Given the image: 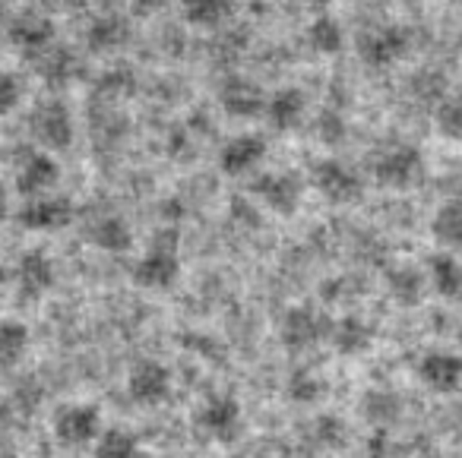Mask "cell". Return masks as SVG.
I'll list each match as a JSON object with an SVG mask.
<instances>
[{
    "label": "cell",
    "instance_id": "6da1fadb",
    "mask_svg": "<svg viewBox=\"0 0 462 458\" xmlns=\"http://www.w3.org/2000/svg\"><path fill=\"white\" fill-rule=\"evenodd\" d=\"M193 430L209 439V443H235L241 436V430H245V408L228 392L206 395L197 405V411H193Z\"/></svg>",
    "mask_w": 462,
    "mask_h": 458
},
{
    "label": "cell",
    "instance_id": "7a4b0ae2",
    "mask_svg": "<svg viewBox=\"0 0 462 458\" xmlns=\"http://www.w3.org/2000/svg\"><path fill=\"white\" fill-rule=\"evenodd\" d=\"M371 174L380 187L390 190H409L424 178V155L418 146L409 142H396V146L380 149L371 159Z\"/></svg>",
    "mask_w": 462,
    "mask_h": 458
},
{
    "label": "cell",
    "instance_id": "3957f363",
    "mask_svg": "<svg viewBox=\"0 0 462 458\" xmlns=\"http://www.w3.org/2000/svg\"><path fill=\"white\" fill-rule=\"evenodd\" d=\"M329 329H333V319L323 316L314 307L301 304L285 310L282 323H279V342L289 354H308L317 344L329 342Z\"/></svg>",
    "mask_w": 462,
    "mask_h": 458
},
{
    "label": "cell",
    "instance_id": "277c9868",
    "mask_svg": "<svg viewBox=\"0 0 462 458\" xmlns=\"http://www.w3.org/2000/svg\"><path fill=\"white\" fill-rule=\"evenodd\" d=\"M54 439H58L64 449H86V445H96V439L102 436V411L89 401H70V405H60L54 411L51 420Z\"/></svg>",
    "mask_w": 462,
    "mask_h": 458
},
{
    "label": "cell",
    "instance_id": "5b68a950",
    "mask_svg": "<svg viewBox=\"0 0 462 458\" xmlns=\"http://www.w3.org/2000/svg\"><path fill=\"white\" fill-rule=\"evenodd\" d=\"M411 51V32L396 23H386L358 39V58L365 60L371 70H390V67L402 64Z\"/></svg>",
    "mask_w": 462,
    "mask_h": 458
},
{
    "label": "cell",
    "instance_id": "8992f818",
    "mask_svg": "<svg viewBox=\"0 0 462 458\" xmlns=\"http://www.w3.org/2000/svg\"><path fill=\"white\" fill-rule=\"evenodd\" d=\"M29 130L45 152H64V149H70L77 124L60 98H45L42 105H35L32 117H29Z\"/></svg>",
    "mask_w": 462,
    "mask_h": 458
},
{
    "label": "cell",
    "instance_id": "52a82bcc",
    "mask_svg": "<svg viewBox=\"0 0 462 458\" xmlns=\"http://www.w3.org/2000/svg\"><path fill=\"white\" fill-rule=\"evenodd\" d=\"M180 279V256L178 247L168 241H152V247L136 260L134 266V285L143 291H168Z\"/></svg>",
    "mask_w": 462,
    "mask_h": 458
},
{
    "label": "cell",
    "instance_id": "ba28073f",
    "mask_svg": "<svg viewBox=\"0 0 462 458\" xmlns=\"http://www.w3.org/2000/svg\"><path fill=\"white\" fill-rule=\"evenodd\" d=\"M77 218V206L64 193H45V197L26 199L16 212L20 228L35 231V234H51V231H64Z\"/></svg>",
    "mask_w": 462,
    "mask_h": 458
},
{
    "label": "cell",
    "instance_id": "9c48e42d",
    "mask_svg": "<svg viewBox=\"0 0 462 458\" xmlns=\"http://www.w3.org/2000/svg\"><path fill=\"white\" fill-rule=\"evenodd\" d=\"M310 184H314V190L333 206H352V203H358L361 193H365L361 174L339 159L317 161L314 174H310Z\"/></svg>",
    "mask_w": 462,
    "mask_h": 458
},
{
    "label": "cell",
    "instance_id": "30bf717a",
    "mask_svg": "<svg viewBox=\"0 0 462 458\" xmlns=\"http://www.w3.org/2000/svg\"><path fill=\"white\" fill-rule=\"evenodd\" d=\"M171 389H174V376L171 370L165 367L162 361H136L127 373V395L134 405L140 408H159L171 398Z\"/></svg>",
    "mask_w": 462,
    "mask_h": 458
},
{
    "label": "cell",
    "instance_id": "8fae6325",
    "mask_svg": "<svg viewBox=\"0 0 462 458\" xmlns=\"http://www.w3.org/2000/svg\"><path fill=\"white\" fill-rule=\"evenodd\" d=\"M251 190L266 209L276 212V215H282V218L295 215V212L301 209V199H304V184L295 171H263L254 178Z\"/></svg>",
    "mask_w": 462,
    "mask_h": 458
},
{
    "label": "cell",
    "instance_id": "7c38bea8",
    "mask_svg": "<svg viewBox=\"0 0 462 458\" xmlns=\"http://www.w3.org/2000/svg\"><path fill=\"white\" fill-rule=\"evenodd\" d=\"M415 376L428 392L453 395L462 389V354L449 348H428L415 363Z\"/></svg>",
    "mask_w": 462,
    "mask_h": 458
},
{
    "label": "cell",
    "instance_id": "4fadbf2b",
    "mask_svg": "<svg viewBox=\"0 0 462 458\" xmlns=\"http://www.w3.org/2000/svg\"><path fill=\"white\" fill-rule=\"evenodd\" d=\"M16 291L23 300H42L54 285H58V266L45 250H26V253L16 260L14 269Z\"/></svg>",
    "mask_w": 462,
    "mask_h": 458
},
{
    "label": "cell",
    "instance_id": "5bb4252c",
    "mask_svg": "<svg viewBox=\"0 0 462 458\" xmlns=\"http://www.w3.org/2000/svg\"><path fill=\"white\" fill-rule=\"evenodd\" d=\"M266 152H270V146H266L263 136L238 133L222 142V149H218V168H222V174H228V178H245V174L257 171V168L263 165Z\"/></svg>",
    "mask_w": 462,
    "mask_h": 458
},
{
    "label": "cell",
    "instance_id": "9a60e30c",
    "mask_svg": "<svg viewBox=\"0 0 462 458\" xmlns=\"http://www.w3.org/2000/svg\"><path fill=\"white\" fill-rule=\"evenodd\" d=\"M60 180V165L54 161L51 152H32L16 165V178L14 187L23 199H35V197H45L58 187Z\"/></svg>",
    "mask_w": 462,
    "mask_h": 458
},
{
    "label": "cell",
    "instance_id": "2e32d148",
    "mask_svg": "<svg viewBox=\"0 0 462 458\" xmlns=\"http://www.w3.org/2000/svg\"><path fill=\"white\" fill-rule=\"evenodd\" d=\"M7 35H10V41H14V48H20L23 54H35V58H39L42 51H48V48L54 45L58 29H54V23L48 20L45 14H39V10H23L20 16L10 20Z\"/></svg>",
    "mask_w": 462,
    "mask_h": 458
},
{
    "label": "cell",
    "instance_id": "e0dca14e",
    "mask_svg": "<svg viewBox=\"0 0 462 458\" xmlns=\"http://www.w3.org/2000/svg\"><path fill=\"white\" fill-rule=\"evenodd\" d=\"M218 105L228 117H238V121H251L260 111L266 108V96L260 89V83L247 77H228L218 86Z\"/></svg>",
    "mask_w": 462,
    "mask_h": 458
},
{
    "label": "cell",
    "instance_id": "ac0fdd59",
    "mask_svg": "<svg viewBox=\"0 0 462 458\" xmlns=\"http://www.w3.org/2000/svg\"><path fill=\"white\" fill-rule=\"evenodd\" d=\"M263 114L276 133H295L304 124V114H308V96L298 86H282L266 98Z\"/></svg>",
    "mask_w": 462,
    "mask_h": 458
},
{
    "label": "cell",
    "instance_id": "d6986e66",
    "mask_svg": "<svg viewBox=\"0 0 462 458\" xmlns=\"http://www.w3.org/2000/svg\"><path fill=\"white\" fill-rule=\"evenodd\" d=\"M329 344H333V351L339 357H361L374 344V325L358 313H346V316L333 319Z\"/></svg>",
    "mask_w": 462,
    "mask_h": 458
},
{
    "label": "cell",
    "instance_id": "ffe728a7",
    "mask_svg": "<svg viewBox=\"0 0 462 458\" xmlns=\"http://www.w3.org/2000/svg\"><path fill=\"white\" fill-rule=\"evenodd\" d=\"M428 285L447 304H462V260L456 253H434L428 260Z\"/></svg>",
    "mask_w": 462,
    "mask_h": 458
},
{
    "label": "cell",
    "instance_id": "44dd1931",
    "mask_svg": "<svg viewBox=\"0 0 462 458\" xmlns=\"http://www.w3.org/2000/svg\"><path fill=\"white\" fill-rule=\"evenodd\" d=\"M402 395L393 392V389H367L365 395H361V414H365V420L371 426H377V430H386V426H393L399 417H402Z\"/></svg>",
    "mask_w": 462,
    "mask_h": 458
},
{
    "label": "cell",
    "instance_id": "7402d4cb",
    "mask_svg": "<svg viewBox=\"0 0 462 458\" xmlns=\"http://www.w3.org/2000/svg\"><path fill=\"white\" fill-rule=\"evenodd\" d=\"M127 39H130V26L117 14L96 16V20L89 23V29H86V45L96 54L117 51V48L127 45Z\"/></svg>",
    "mask_w": 462,
    "mask_h": 458
},
{
    "label": "cell",
    "instance_id": "603a6c76",
    "mask_svg": "<svg viewBox=\"0 0 462 458\" xmlns=\"http://www.w3.org/2000/svg\"><path fill=\"white\" fill-rule=\"evenodd\" d=\"M430 237H434L447 253H462V203L459 199H449V203L437 206L434 218H430Z\"/></svg>",
    "mask_w": 462,
    "mask_h": 458
},
{
    "label": "cell",
    "instance_id": "cb8c5ba5",
    "mask_svg": "<svg viewBox=\"0 0 462 458\" xmlns=\"http://www.w3.org/2000/svg\"><path fill=\"white\" fill-rule=\"evenodd\" d=\"M89 243L105 253H124L134 243V231L121 215H98L89 224Z\"/></svg>",
    "mask_w": 462,
    "mask_h": 458
},
{
    "label": "cell",
    "instance_id": "d4e9b609",
    "mask_svg": "<svg viewBox=\"0 0 462 458\" xmlns=\"http://www.w3.org/2000/svg\"><path fill=\"white\" fill-rule=\"evenodd\" d=\"M32 332L23 319H0V370H14L26 361Z\"/></svg>",
    "mask_w": 462,
    "mask_h": 458
},
{
    "label": "cell",
    "instance_id": "484cf974",
    "mask_svg": "<svg viewBox=\"0 0 462 458\" xmlns=\"http://www.w3.org/2000/svg\"><path fill=\"white\" fill-rule=\"evenodd\" d=\"M178 10L187 26L193 29H218L235 14L231 0H178Z\"/></svg>",
    "mask_w": 462,
    "mask_h": 458
},
{
    "label": "cell",
    "instance_id": "4316f807",
    "mask_svg": "<svg viewBox=\"0 0 462 458\" xmlns=\"http://www.w3.org/2000/svg\"><path fill=\"white\" fill-rule=\"evenodd\" d=\"M424 285H428L424 275L418 272L415 266H409V262H399V266H393L390 272H386V291H390V298L396 300L399 307L421 304Z\"/></svg>",
    "mask_w": 462,
    "mask_h": 458
},
{
    "label": "cell",
    "instance_id": "83f0119b",
    "mask_svg": "<svg viewBox=\"0 0 462 458\" xmlns=\"http://www.w3.org/2000/svg\"><path fill=\"white\" fill-rule=\"evenodd\" d=\"M92 458H146L143 443L127 426H105L92 445Z\"/></svg>",
    "mask_w": 462,
    "mask_h": 458
},
{
    "label": "cell",
    "instance_id": "f1b7e54d",
    "mask_svg": "<svg viewBox=\"0 0 462 458\" xmlns=\"http://www.w3.org/2000/svg\"><path fill=\"white\" fill-rule=\"evenodd\" d=\"M285 395H289L291 405L314 408L327 395V380L314 367H295L285 380Z\"/></svg>",
    "mask_w": 462,
    "mask_h": 458
},
{
    "label": "cell",
    "instance_id": "f546056e",
    "mask_svg": "<svg viewBox=\"0 0 462 458\" xmlns=\"http://www.w3.org/2000/svg\"><path fill=\"white\" fill-rule=\"evenodd\" d=\"M308 45L323 58H333V54H339L346 48V29H342V23L336 16L320 14L308 26Z\"/></svg>",
    "mask_w": 462,
    "mask_h": 458
},
{
    "label": "cell",
    "instance_id": "4dcf8cb0",
    "mask_svg": "<svg viewBox=\"0 0 462 458\" xmlns=\"http://www.w3.org/2000/svg\"><path fill=\"white\" fill-rule=\"evenodd\" d=\"M77 58H73V51L70 48H60V45H51L48 51H42L39 54V73H42V79H45L48 86H67V83H73L77 79Z\"/></svg>",
    "mask_w": 462,
    "mask_h": 458
},
{
    "label": "cell",
    "instance_id": "1f68e13d",
    "mask_svg": "<svg viewBox=\"0 0 462 458\" xmlns=\"http://www.w3.org/2000/svg\"><path fill=\"white\" fill-rule=\"evenodd\" d=\"M310 443L323 452H336L348 443V424L339 414H320L310 424Z\"/></svg>",
    "mask_w": 462,
    "mask_h": 458
},
{
    "label": "cell",
    "instance_id": "d6a6232c",
    "mask_svg": "<svg viewBox=\"0 0 462 458\" xmlns=\"http://www.w3.org/2000/svg\"><path fill=\"white\" fill-rule=\"evenodd\" d=\"M434 127L447 142H462V92L447 96L440 105H437Z\"/></svg>",
    "mask_w": 462,
    "mask_h": 458
},
{
    "label": "cell",
    "instance_id": "836d02e7",
    "mask_svg": "<svg viewBox=\"0 0 462 458\" xmlns=\"http://www.w3.org/2000/svg\"><path fill=\"white\" fill-rule=\"evenodd\" d=\"M23 105V79L16 73L0 70V117L14 114Z\"/></svg>",
    "mask_w": 462,
    "mask_h": 458
},
{
    "label": "cell",
    "instance_id": "e575fe53",
    "mask_svg": "<svg viewBox=\"0 0 462 458\" xmlns=\"http://www.w3.org/2000/svg\"><path fill=\"white\" fill-rule=\"evenodd\" d=\"M317 136H320L323 146H339L346 140V121H342L336 111H323L317 117Z\"/></svg>",
    "mask_w": 462,
    "mask_h": 458
},
{
    "label": "cell",
    "instance_id": "d590c367",
    "mask_svg": "<svg viewBox=\"0 0 462 458\" xmlns=\"http://www.w3.org/2000/svg\"><path fill=\"white\" fill-rule=\"evenodd\" d=\"M14 414H16L14 401L0 395V439H4V433H7L10 426H14Z\"/></svg>",
    "mask_w": 462,
    "mask_h": 458
},
{
    "label": "cell",
    "instance_id": "8d00e7d4",
    "mask_svg": "<svg viewBox=\"0 0 462 458\" xmlns=\"http://www.w3.org/2000/svg\"><path fill=\"white\" fill-rule=\"evenodd\" d=\"M7 279H10V275H7V266L0 262V291H4V285H7Z\"/></svg>",
    "mask_w": 462,
    "mask_h": 458
},
{
    "label": "cell",
    "instance_id": "74e56055",
    "mask_svg": "<svg viewBox=\"0 0 462 458\" xmlns=\"http://www.w3.org/2000/svg\"><path fill=\"white\" fill-rule=\"evenodd\" d=\"M0 458H20V455H14V452H4V455H0Z\"/></svg>",
    "mask_w": 462,
    "mask_h": 458
},
{
    "label": "cell",
    "instance_id": "f35d334b",
    "mask_svg": "<svg viewBox=\"0 0 462 458\" xmlns=\"http://www.w3.org/2000/svg\"><path fill=\"white\" fill-rule=\"evenodd\" d=\"M279 4H301V0H279Z\"/></svg>",
    "mask_w": 462,
    "mask_h": 458
},
{
    "label": "cell",
    "instance_id": "ab89813d",
    "mask_svg": "<svg viewBox=\"0 0 462 458\" xmlns=\"http://www.w3.org/2000/svg\"><path fill=\"white\" fill-rule=\"evenodd\" d=\"M0 4H4V0H0Z\"/></svg>",
    "mask_w": 462,
    "mask_h": 458
}]
</instances>
